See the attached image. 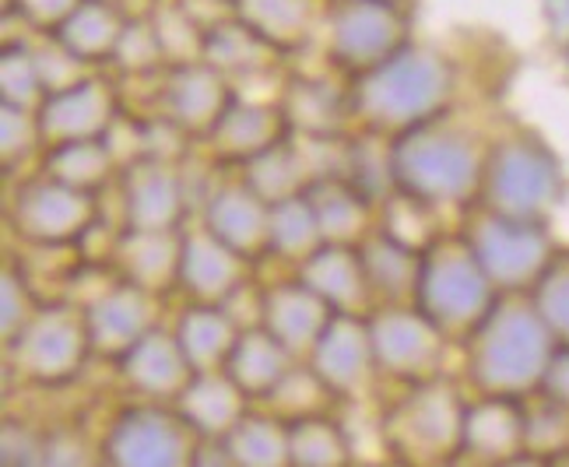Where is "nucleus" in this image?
I'll list each match as a JSON object with an SVG mask.
<instances>
[{
    "mask_svg": "<svg viewBox=\"0 0 569 467\" xmlns=\"http://www.w3.org/2000/svg\"><path fill=\"white\" fill-rule=\"evenodd\" d=\"M335 309L327 306L296 271L281 275L257 288V320L271 338H278L296 359H310L323 327L331 324Z\"/></svg>",
    "mask_w": 569,
    "mask_h": 467,
    "instance_id": "20",
    "label": "nucleus"
},
{
    "mask_svg": "<svg viewBox=\"0 0 569 467\" xmlns=\"http://www.w3.org/2000/svg\"><path fill=\"white\" fill-rule=\"evenodd\" d=\"M359 257H362L366 281H369V292H373L377 306L415 302L419 267H422V247H415V242H408V239L377 226V232H369L359 242Z\"/></svg>",
    "mask_w": 569,
    "mask_h": 467,
    "instance_id": "29",
    "label": "nucleus"
},
{
    "mask_svg": "<svg viewBox=\"0 0 569 467\" xmlns=\"http://www.w3.org/2000/svg\"><path fill=\"white\" fill-rule=\"evenodd\" d=\"M489 138L478 127L447 113L387 141L390 193H398L429 215L471 211L478 205Z\"/></svg>",
    "mask_w": 569,
    "mask_h": 467,
    "instance_id": "2",
    "label": "nucleus"
},
{
    "mask_svg": "<svg viewBox=\"0 0 569 467\" xmlns=\"http://www.w3.org/2000/svg\"><path fill=\"white\" fill-rule=\"evenodd\" d=\"M306 197L313 205L323 239L338 242V247H359L380 226V200L345 172L320 176L310 183Z\"/></svg>",
    "mask_w": 569,
    "mask_h": 467,
    "instance_id": "25",
    "label": "nucleus"
},
{
    "mask_svg": "<svg viewBox=\"0 0 569 467\" xmlns=\"http://www.w3.org/2000/svg\"><path fill=\"white\" fill-rule=\"evenodd\" d=\"M313 292L335 309V314L369 317L373 314V292H369L366 267L359 257V247H338V242H323V247L306 260L296 271Z\"/></svg>",
    "mask_w": 569,
    "mask_h": 467,
    "instance_id": "27",
    "label": "nucleus"
},
{
    "mask_svg": "<svg viewBox=\"0 0 569 467\" xmlns=\"http://www.w3.org/2000/svg\"><path fill=\"white\" fill-rule=\"evenodd\" d=\"M528 296L556 334V341L569 345V250H556L552 264L545 267V275Z\"/></svg>",
    "mask_w": 569,
    "mask_h": 467,
    "instance_id": "39",
    "label": "nucleus"
},
{
    "mask_svg": "<svg viewBox=\"0 0 569 467\" xmlns=\"http://www.w3.org/2000/svg\"><path fill=\"white\" fill-rule=\"evenodd\" d=\"M253 260L239 257L222 239H214L201 221H190L183 229V250H180V278L177 292L183 302H214L229 306L243 288L253 281Z\"/></svg>",
    "mask_w": 569,
    "mask_h": 467,
    "instance_id": "18",
    "label": "nucleus"
},
{
    "mask_svg": "<svg viewBox=\"0 0 569 467\" xmlns=\"http://www.w3.org/2000/svg\"><path fill=\"white\" fill-rule=\"evenodd\" d=\"M204 60L218 74H226L239 92H247V85L260 78H284V71H289V60L268 47L253 29H247L236 14L208 29Z\"/></svg>",
    "mask_w": 569,
    "mask_h": 467,
    "instance_id": "26",
    "label": "nucleus"
},
{
    "mask_svg": "<svg viewBox=\"0 0 569 467\" xmlns=\"http://www.w3.org/2000/svg\"><path fill=\"white\" fill-rule=\"evenodd\" d=\"M47 88L36 63V36H11L0 47V106L39 109Z\"/></svg>",
    "mask_w": 569,
    "mask_h": 467,
    "instance_id": "35",
    "label": "nucleus"
},
{
    "mask_svg": "<svg viewBox=\"0 0 569 467\" xmlns=\"http://www.w3.org/2000/svg\"><path fill=\"white\" fill-rule=\"evenodd\" d=\"M243 327L247 324H239V317L229 306H214V302H183L177 320H172V334H177L193 372L226 369L229 351Z\"/></svg>",
    "mask_w": 569,
    "mask_h": 467,
    "instance_id": "30",
    "label": "nucleus"
},
{
    "mask_svg": "<svg viewBox=\"0 0 569 467\" xmlns=\"http://www.w3.org/2000/svg\"><path fill=\"white\" fill-rule=\"evenodd\" d=\"M36 169L53 176V180H60V183L74 187V190L102 197L117 183L120 159L113 155V148H109V141L99 138V141H71V145L47 148Z\"/></svg>",
    "mask_w": 569,
    "mask_h": 467,
    "instance_id": "33",
    "label": "nucleus"
},
{
    "mask_svg": "<svg viewBox=\"0 0 569 467\" xmlns=\"http://www.w3.org/2000/svg\"><path fill=\"white\" fill-rule=\"evenodd\" d=\"M81 0H4V18L32 36H53L74 14Z\"/></svg>",
    "mask_w": 569,
    "mask_h": 467,
    "instance_id": "40",
    "label": "nucleus"
},
{
    "mask_svg": "<svg viewBox=\"0 0 569 467\" xmlns=\"http://www.w3.org/2000/svg\"><path fill=\"white\" fill-rule=\"evenodd\" d=\"M127 21L130 14L123 8L106 4V0H81L74 14L53 32V39L89 71H109Z\"/></svg>",
    "mask_w": 569,
    "mask_h": 467,
    "instance_id": "32",
    "label": "nucleus"
},
{
    "mask_svg": "<svg viewBox=\"0 0 569 467\" xmlns=\"http://www.w3.org/2000/svg\"><path fill=\"white\" fill-rule=\"evenodd\" d=\"M106 4H113V8H123L127 14H144L156 8V0H106Z\"/></svg>",
    "mask_w": 569,
    "mask_h": 467,
    "instance_id": "43",
    "label": "nucleus"
},
{
    "mask_svg": "<svg viewBox=\"0 0 569 467\" xmlns=\"http://www.w3.org/2000/svg\"><path fill=\"white\" fill-rule=\"evenodd\" d=\"M4 355L8 369L32 387L57 390L74 384L84 362L96 359L84 309L74 302H42L18 338L4 345Z\"/></svg>",
    "mask_w": 569,
    "mask_h": 467,
    "instance_id": "9",
    "label": "nucleus"
},
{
    "mask_svg": "<svg viewBox=\"0 0 569 467\" xmlns=\"http://www.w3.org/2000/svg\"><path fill=\"white\" fill-rule=\"evenodd\" d=\"M193 218L239 257L264 264L271 205L236 169H214V180L201 193Z\"/></svg>",
    "mask_w": 569,
    "mask_h": 467,
    "instance_id": "15",
    "label": "nucleus"
},
{
    "mask_svg": "<svg viewBox=\"0 0 569 467\" xmlns=\"http://www.w3.org/2000/svg\"><path fill=\"white\" fill-rule=\"evenodd\" d=\"M162 296H151L144 288L123 278H109L99 292L84 302V324H89L92 355L106 366H113L123 351L134 348L144 334L162 327Z\"/></svg>",
    "mask_w": 569,
    "mask_h": 467,
    "instance_id": "16",
    "label": "nucleus"
},
{
    "mask_svg": "<svg viewBox=\"0 0 569 467\" xmlns=\"http://www.w3.org/2000/svg\"><path fill=\"white\" fill-rule=\"evenodd\" d=\"M36 63H39V78H42V88H47V96L78 85L84 74H92L89 67L63 50L53 36H36Z\"/></svg>",
    "mask_w": 569,
    "mask_h": 467,
    "instance_id": "41",
    "label": "nucleus"
},
{
    "mask_svg": "<svg viewBox=\"0 0 569 467\" xmlns=\"http://www.w3.org/2000/svg\"><path fill=\"white\" fill-rule=\"evenodd\" d=\"M42 130L36 109L0 106V159H4V176L14 180L21 172H32L42 159Z\"/></svg>",
    "mask_w": 569,
    "mask_h": 467,
    "instance_id": "38",
    "label": "nucleus"
},
{
    "mask_svg": "<svg viewBox=\"0 0 569 467\" xmlns=\"http://www.w3.org/2000/svg\"><path fill=\"white\" fill-rule=\"evenodd\" d=\"M366 320L380 380L411 387L447 376V351L453 341L415 302L377 306Z\"/></svg>",
    "mask_w": 569,
    "mask_h": 467,
    "instance_id": "11",
    "label": "nucleus"
},
{
    "mask_svg": "<svg viewBox=\"0 0 569 467\" xmlns=\"http://www.w3.org/2000/svg\"><path fill=\"white\" fill-rule=\"evenodd\" d=\"M320 221L313 215L310 197L299 193L289 200L271 205V221H268V254L264 260H278L284 271H299L323 247Z\"/></svg>",
    "mask_w": 569,
    "mask_h": 467,
    "instance_id": "34",
    "label": "nucleus"
},
{
    "mask_svg": "<svg viewBox=\"0 0 569 467\" xmlns=\"http://www.w3.org/2000/svg\"><path fill=\"white\" fill-rule=\"evenodd\" d=\"M562 162L552 145L531 127H510L489 138L478 208L510 218L549 221L562 200Z\"/></svg>",
    "mask_w": 569,
    "mask_h": 467,
    "instance_id": "4",
    "label": "nucleus"
},
{
    "mask_svg": "<svg viewBox=\"0 0 569 467\" xmlns=\"http://www.w3.org/2000/svg\"><path fill=\"white\" fill-rule=\"evenodd\" d=\"M166 53H162V42H159V32H156V21L151 14H130L127 29L120 36V47L113 53V63H109V71H113L120 81H141V78H156L166 71Z\"/></svg>",
    "mask_w": 569,
    "mask_h": 467,
    "instance_id": "36",
    "label": "nucleus"
},
{
    "mask_svg": "<svg viewBox=\"0 0 569 467\" xmlns=\"http://www.w3.org/2000/svg\"><path fill=\"white\" fill-rule=\"evenodd\" d=\"M296 362L302 359H296V355L278 338H271L264 327L247 324L229 351L226 372H229V380L250 397V405H268L271 394L281 387V380L292 372Z\"/></svg>",
    "mask_w": 569,
    "mask_h": 467,
    "instance_id": "28",
    "label": "nucleus"
},
{
    "mask_svg": "<svg viewBox=\"0 0 569 467\" xmlns=\"http://www.w3.org/2000/svg\"><path fill=\"white\" fill-rule=\"evenodd\" d=\"M177 408L201 439H226L250 411V397L229 380L226 369L193 372V380L180 394Z\"/></svg>",
    "mask_w": 569,
    "mask_h": 467,
    "instance_id": "31",
    "label": "nucleus"
},
{
    "mask_svg": "<svg viewBox=\"0 0 569 467\" xmlns=\"http://www.w3.org/2000/svg\"><path fill=\"white\" fill-rule=\"evenodd\" d=\"M499 288L478 264L475 250L461 232H440L422 247L419 288L415 306L440 327L453 345H461L468 334L489 317L499 302Z\"/></svg>",
    "mask_w": 569,
    "mask_h": 467,
    "instance_id": "5",
    "label": "nucleus"
},
{
    "mask_svg": "<svg viewBox=\"0 0 569 467\" xmlns=\"http://www.w3.org/2000/svg\"><path fill=\"white\" fill-rule=\"evenodd\" d=\"M4 218L18 247H81L102 221V200L32 169L11 180Z\"/></svg>",
    "mask_w": 569,
    "mask_h": 467,
    "instance_id": "7",
    "label": "nucleus"
},
{
    "mask_svg": "<svg viewBox=\"0 0 569 467\" xmlns=\"http://www.w3.org/2000/svg\"><path fill=\"white\" fill-rule=\"evenodd\" d=\"M180 250L183 229L151 232V229H117L113 250H109V271L117 278L144 288L151 296H172L180 278Z\"/></svg>",
    "mask_w": 569,
    "mask_h": 467,
    "instance_id": "23",
    "label": "nucleus"
},
{
    "mask_svg": "<svg viewBox=\"0 0 569 467\" xmlns=\"http://www.w3.org/2000/svg\"><path fill=\"white\" fill-rule=\"evenodd\" d=\"M415 36V11L387 0H327L320 29V60L327 71L352 81L373 71Z\"/></svg>",
    "mask_w": 569,
    "mask_h": 467,
    "instance_id": "6",
    "label": "nucleus"
},
{
    "mask_svg": "<svg viewBox=\"0 0 569 467\" xmlns=\"http://www.w3.org/2000/svg\"><path fill=\"white\" fill-rule=\"evenodd\" d=\"M236 92L239 88L226 74H218L208 60L166 67L156 78V96H151L148 120H166L197 148L214 130V123L222 120Z\"/></svg>",
    "mask_w": 569,
    "mask_h": 467,
    "instance_id": "13",
    "label": "nucleus"
},
{
    "mask_svg": "<svg viewBox=\"0 0 569 467\" xmlns=\"http://www.w3.org/2000/svg\"><path fill=\"white\" fill-rule=\"evenodd\" d=\"M465 411H468V397L450 376H436V380L426 384L401 387V394L380 415L383 439L398 457H405V450L415 454L443 450L450 460L461 450L465 439Z\"/></svg>",
    "mask_w": 569,
    "mask_h": 467,
    "instance_id": "10",
    "label": "nucleus"
},
{
    "mask_svg": "<svg viewBox=\"0 0 569 467\" xmlns=\"http://www.w3.org/2000/svg\"><path fill=\"white\" fill-rule=\"evenodd\" d=\"M232 14L292 63L317 47L327 0H232Z\"/></svg>",
    "mask_w": 569,
    "mask_h": 467,
    "instance_id": "24",
    "label": "nucleus"
},
{
    "mask_svg": "<svg viewBox=\"0 0 569 467\" xmlns=\"http://www.w3.org/2000/svg\"><path fill=\"white\" fill-rule=\"evenodd\" d=\"M120 387L134 400H156V405H177L187 384L193 380V366L177 341L172 327H156L151 334L123 351L113 362Z\"/></svg>",
    "mask_w": 569,
    "mask_h": 467,
    "instance_id": "22",
    "label": "nucleus"
},
{
    "mask_svg": "<svg viewBox=\"0 0 569 467\" xmlns=\"http://www.w3.org/2000/svg\"><path fill=\"white\" fill-rule=\"evenodd\" d=\"M310 369L320 376L338 400L359 397L362 390L380 380L373 338H369V320L352 314H335L331 324L323 327L320 341L310 351Z\"/></svg>",
    "mask_w": 569,
    "mask_h": 467,
    "instance_id": "21",
    "label": "nucleus"
},
{
    "mask_svg": "<svg viewBox=\"0 0 569 467\" xmlns=\"http://www.w3.org/2000/svg\"><path fill=\"white\" fill-rule=\"evenodd\" d=\"M113 190L120 193V229L177 232L193 221V190L183 159L141 155L120 166Z\"/></svg>",
    "mask_w": 569,
    "mask_h": 467,
    "instance_id": "12",
    "label": "nucleus"
},
{
    "mask_svg": "<svg viewBox=\"0 0 569 467\" xmlns=\"http://www.w3.org/2000/svg\"><path fill=\"white\" fill-rule=\"evenodd\" d=\"M387 4H401V8H411L415 11V8H419V0H387Z\"/></svg>",
    "mask_w": 569,
    "mask_h": 467,
    "instance_id": "45",
    "label": "nucleus"
},
{
    "mask_svg": "<svg viewBox=\"0 0 569 467\" xmlns=\"http://www.w3.org/2000/svg\"><path fill=\"white\" fill-rule=\"evenodd\" d=\"M559 60H562V71H566V78H569V39L566 42H559Z\"/></svg>",
    "mask_w": 569,
    "mask_h": 467,
    "instance_id": "44",
    "label": "nucleus"
},
{
    "mask_svg": "<svg viewBox=\"0 0 569 467\" xmlns=\"http://www.w3.org/2000/svg\"><path fill=\"white\" fill-rule=\"evenodd\" d=\"M457 232L468 239L478 264L486 267V275L502 296L531 292L559 250L549 232V221L510 218L478 205L461 215Z\"/></svg>",
    "mask_w": 569,
    "mask_h": 467,
    "instance_id": "8",
    "label": "nucleus"
},
{
    "mask_svg": "<svg viewBox=\"0 0 569 467\" xmlns=\"http://www.w3.org/2000/svg\"><path fill=\"white\" fill-rule=\"evenodd\" d=\"M278 99L292 133L317 141L352 138V102H348V81L335 71H284Z\"/></svg>",
    "mask_w": 569,
    "mask_h": 467,
    "instance_id": "19",
    "label": "nucleus"
},
{
    "mask_svg": "<svg viewBox=\"0 0 569 467\" xmlns=\"http://www.w3.org/2000/svg\"><path fill=\"white\" fill-rule=\"evenodd\" d=\"M148 14H151V21H156V32H159V42H162V53H166L169 67L204 60L208 29L180 4V0H156V8H151Z\"/></svg>",
    "mask_w": 569,
    "mask_h": 467,
    "instance_id": "37",
    "label": "nucleus"
},
{
    "mask_svg": "<svg viewBox=\"0 0 569 467\" xmlns=\"http://www.w3.org/2000/svg\"><path fill=\"white\" fill-rule=\"evenodd\" d=\"M292 133L281 99H257L250 92H236L222 120L197 145L214 169H243L257 155L271 151Z\"/></svg>",
    "mask_w": 569,
    "mask_h": 467,
    "instance_id": "17",
    "label": "nucleus"
},
{
    "mask_svg": "<svg viewBox=\"0 0 569 467\" xmlns=\"http://www.w3.org/2000/svg\"><path fill=\"white\" fill-rule=\"evenodd\" d=\"M457 96H461V67L426 39H411L390 60L348 81L352 127L377 141H393L453 113Z\"/></svg>",
    "mask_w": 569,
    "mask_h": 467,
    "instance_id": "1",
    "label": "nucleus"
},
{
    "mask_svg": "<svg viewBox=\"0 0 569 467\" xmlns=\"http://www.w3.org/2000/svg\"><path fill=\"white\" fill-rule=\"evenodd\" d=\"M465 348V380L475 394L489 397H528L538 394L541 376L559 348L556 334L538 314L528 292L499 296L468 338Z\"/></svg>",
    "mask_w": 569,
    "mask_h": 467,
    "instance_id": "3",
    "label": "nucleus"
},
{
    "mask_svg": "<svg viewBox=\"0 0 569 467\" xmlns=\"http://www.w3.org/2000/svg\"><path fill=\"white\" fill-rule=\"evenodd\" d=\"M538 11H541V26L556 47L566 42L569 39V0H538Z\"/></svg>",
    "mask_w": 569,
    "mask_h": 467,
    "instance_id": "42",
    "label": "nucleus"
},
{
    "mask_svg": "<svg viewBox=\"0 0 569 467\" xmlns=\"http://www.w3.org/2000/svg\"><path fill=\"white\" fill-rule=\"evenodd\" d=\"M42 145H71V141H99L123 117V92L113 71H92L78 85L50 92L36 109Z\"/></svg>",
    "mask_w": 569,
    "mask_h": 467,
    "instance_id": "14",
    "label": "nucleus"
}]
</instances>
